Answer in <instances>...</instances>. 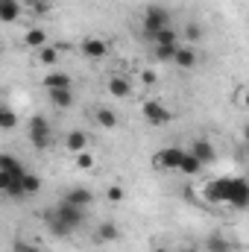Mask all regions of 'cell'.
<instances>
[{
  "mask_svg": "<svg viewBox=\"0 0 249 252\" xmlns=\"http://www.w3.org/2000/svg\"><path fill=\"white\" fill-rule=\"evenodd\" d=\"M44 91H59V88H70V73L64 70H47L44 79H41Z\"/></svg>",
  "mask_w": 249,
  "mask_h": 252,
  "instance_id": "ba28073f",
  "label": "cell"
},
{
  "mask_svg": "<svg viewBox=\"0 0 249 252\" xmlns=\"http://www.w3.org/2000/svg\"><path fill=\"white\" fill-rule=\"evenodd\" d=\"M179 47L182 44H153V56L158 59V62H170L176 59V53H179Z\"/></svg>",
  "mask_w": 249,
  "mask_h": 252,
  "instance_id": "603a6c76",
  "label": "cell"
},
{
  "mask_svg": "<svg viewBox=\"0 0 249 252\" xmlns=\"http://www.w3.org/2000/svg\"><path fill=\"white\" fill-rule=\"evenodd\" d=\"M244 144H249V124H244Z\"/></svg>",
  "mask_w": 249,
  "mask_h": 252,
  "instance_id": "836d02e7",
  "label": "cell"
},
{
  "mask_svg": "<svg viewBox=\"0 0 249 252\" xmlns=\"http://www.w3.org/2000/svg\"><path fill=\"white\" fill-rule=\"evenodd\" d=\"M187 150H190V153H193V156H196V158H199L202 164H211V161L217 158V153H214V144H211V141H205V138L193 141V144H190Z\"/></svg>",
  "mask_w": 249,
  "mask_h": 252,
  "instance_id": "7c38bea8",
  "label": "cell"
},
{
  "mask_svg": "<svg viewBox=\"0 0 249 252\" xmlns=\"http://www.w3.org/2000/svg\"><path fill=\"white\" fill-rule=\"evenodd\" d=\"M50 41H47V30H41V27H32V30H27L24 32V47H30V50H41V47H47Z\"/></svg>",
  "mask_w": 249,
  "mask_h": 252,
  "instance_id": "8fae6325",
  "label": "cell"
},
{
  "mask_svg": "<svg viewBox=\"0 0 249 252\" xmlns=\"http://www.w3.org/2000/svg\"><path fill=\"white\" fill-rule=\"evenodd\" d=\"M24 9H30L32 15L44 18V15L50 12V0H24Z\"/></svg>",
  "mask_w": 249,
  "mask_h": 252,
  "instance_id": "4316f807",
  "label": "cell"
},
{
  "mask_svg": "<svg viewBox=\"0 0 249 252\" xmlns=\"http://www.w3.org/2000/svg\"><path fill=\"white\" fill-rule=\"evenodd\" d=\"M15 126H18L15 109H12V106H3V109H0V129H3V132H12Z\"/></svg>",
  "mask_w": 249,
  "mask_h": 252,
  "instance_id": "d4e9b609",
  "label": "cell"
},
{
  "mask_svg": "<svg viewBox=\"0 0 249 252\" xmlns=\"http://www.w3.org/2000/svg\"><path fill=\"white\" fill-rule=\"evenodd\" d=\"M141 118L150 126H164V124H170L173 115H170V109L161 100H144L141 103Z\"/></svg>",
  "mask_w": 249,
  "mask_h": 252,
  "instance_id": "8992f818",
  "label": "cell"
},
{
  "mask_svg": "<svg viewBox=\"0 0 249 252\" xmlns=\"http://www.w3.org/2000/svg\"><path fill=\"white\" fill-rule=\"evenodd\" d=\"M167 27H170V12H167L164 6L153 3V6L144 9V18H141V35H144V38L156 41V35H158L161 30H167Z\"/></svg>",
  "mask_w": 249,
  "mask_h": 252,
  "instance_id": "7a4b0ae2",
  "label": "cell"
},
{
  "mask_svg": "<svg viewBox=\"0 0 249 252\" xmlns=\"http://www.w3.org/2000/svg\"><path fill=\"white\" fill-rule=\"evenodd\" d=\"M106 199H109L112 205H118V202L126 199V190L121 188V185H109V188H106Z\"/></svg>",
  "mask_w": 249,
  "mask_h": 252,
  "instance_id": "f1b7e54d",
  "label": "cell"
},
{
  "mask_svg": "<svg viewBox=\"0 0 249 252\" xmlns=\"http://www.w3.org/2000/svg\"><path fill=\"white\" fill-rule=\"evenodd\" d=\"M141 82H144V85H156V82H158L156 70H141Z\"/></svg>",
  "mask_w": 249,
  "mask_h": 252,
  "instance_id": "1f68e13d",
  "label": "cell"
},
{
  "mask_svg": "<svg viewBox=\"0 0 249 252\" xmlns=\"http://www.w3.org/2000/svg\"><path fill=\"white\" fill-rule=\"evenodd\" d=\"M64 147H67V153H70V156H76V153L88 150V135H85L82 129H70V132H67V138H64Z\"/></svg>",
  "mask_w": 249,
  "mask_h": 252,
  "instance_id": "9a60e30c",
  "label": "cell"
},
{
  "mask_svg": "<svg viewBox=\"0 0 249 252\" xmlns=\"http://www.w3.org/2000/svg\"><path fill=\"white\" fill-rule=\"evenodd\" d=\"M153 44H179V32H176L173 27H167V30H161V32L156 35Z\"/></svg>",
  "mask_w": 249,
  "mask_h": 252,
  "instance_id": "83f0119b",
  "label": "cell"
},
{
  "mask_svg": "<svg viewBox=\"0 0 249 252\" xmlns=\"http://www.w3.org/2000/svg\"><path fill=\"white\" fill-rule=\"evenodd\" d=\"M196 62H199V53L193 50V44L179 47V53H176V59H173V64H176L179 70H193V67H196Z\"/></svg>",
  "mask_w": 249,
  "mask_h": 252,
  "instance_id": "30bf717a",
  "label": "cell"
},
{
  "mask_svg": "<svg viewBox=\"0 0 249 252\" xmlns=\"http://www.w3.org/2000/svg\"><path fill=\"white\" fill-rule=\"evenodd\" d=\"M205 250L208 252H235V244L226 235H208L205 238Z\"/></svg>",
  "mask_w": 249,
  "mask_h": 252,
  "instance_id": "ffe728a7",
  "label": "cell"
},
{
  "mask_svg": "<svg viewBox=\"0 0 249 252\" xmlns=\"http://www.w3.org/2000/svg\"><path fill=\"white\" fill-rule=\"evenodd\" d=\"M79 53L85 59H91V62H103L109 56V41L100 38V35H88V38L79 41Z\"/></svg>",
  "mask_w": 249,
  "mask_h": 252,
  "instance_id": "52a82bcc",
  "label": "cell"
},
{
  "mask_svg": "<svg viewBox=\"0 0 249 252\" xmlns=\"http://www.w3.org/2000/svg\"><path fill=\"white\" fill-rule=\"evenodd\" d=\"M182 158H185V147L170 144V147L156 150V156H153V167H156L158 173H179Z\"/></svg>",
  "mask_w": 249,
  "mask_h": 252,
  "instance_id": "3957f363",
  "label": "cell"
},
{
  "mask_svg": "<svg viewBox=\"0 0 249 252\" xmlns=\"http://www.w3.org/2000/svg\"><path fill=\"white\" fill-rule=\"evenodd\" d=\"M38 190H41V179H38L32 170H27V173H24V193H27V196H35Z\"/></svg>",
  "mask_w": 249,
  "mask_h": 252,
  "instance_id": "484cf974",
  "label": "cell"
},
{
  "mask_svg": "<svg viewBox=\"0 0 249 252\" xmlns=\"http://www.w3.org/2000/svg\"><path fill=\"white\" fill-rule=\"evenodd\" d=\"M47 97H50V103H53V106H56V109H70V106H73V100H76V97H73V88H59V91H47Z\"/></svg>",
  "mask_w": 249,
  "mask_h": 252,
  "instance_id": "ac0fdd59",
  "label": "cell"
},
{
  "mask_svg": "<svg viewBox=\"0 0 249 252\" xmlns=\"http://www.w3.org/2000/svg\"><path fill=\"white\" fill-rule=\"evenodd\" d=\"M0 170H3V173H12V176H24V173H27V167H24L15 156H9V153L0 156Z\"/></svg>",
  "mask_w": 249,
  "mask_h": 252,
  "instance_id": "7402d4cb",
  "label": "cell"
},
{
  "mask_svg": "<svg viewBox=\"0 0 249 252\" xmlns=\"http://www.w3.org/2000/svg\"><path fill=\"white\" fill-rule=\"evenodd\" d=\"M97 241H100V244H118V241H121L118 223H115V220H103V223L97 226Z\"/></svg>",
  "mask_w": 249,
  "mask_h": 252,
  "instance_id": "2e32d148",
  "label": "cell"
},
{
  "mask_svg": "<svg viewBox=\"0 0 249 252\" xmlns=\"http://www.w3.org/2000/svg\"><path fill=\"white\" fill-rule=\"evenodd\" d=\"M59 59H62V50H59V47H53V44H47V47H41V50L35 53V62L44 64V67L59 64Z\"/></svg>",
  "mask_w": 249,
  "mask_h": 252,
  "instance_id": "d6986e66",
  "label": "cell"
},
{
  "mask_svg": "<svg viewBox=\"0 0 249 252\" xmlns=\"http://www.w3.org/2000/svg\"><path fill=\"white\" fill-rule=\"evenodd\" d=\"M64 199H67V202H73V205H79V208H88V205H94V190L70 188L67 193H64Z\"/></svg>",
  "mask_w": 249,
  "mask_h": 252,
  "instance_id": "e0dca14e",
  "label": "cell"
},
{
  "mask_svg": "<svg viewBox=\"0 0 249 252\" xmlns=\"http://www.w3.org/2000/svg\"><path fill=\"white\" fill-rule=\"evenodd\" d=\"M182 35H185V41H187V44H196V41L202 38V27H199V24H187Z\"/></svg>",
  "mask_w": 249,
  "mask_h": 252,
  "instance_id": "f546056e",
  "label": "cell"
},
{
  "mask_svg": "<svg viewBox=\"0 0 249 252\" xmlns=\"http://www.w3.org/2000/svg\"><path fill=\"white\" fill-rule=\"evenodd\" d=\"M94 121H97L100 129H106V132H112V129H118V126H121L118 112H115V109H109V106H100V109L94 112Z\"/></svg>",
  "mask_w": 249,
  "mask_h": 252,
  "instance_id": "9c48e42d",
  "label": "cell"
},
{
  "mask_svg": "<svg viewBox=\"0 0 249 252\" xmlns=\"http://www.w3.org/2000/svg\"><path fill=\"white\" fill-rule=\"evenodd\" d=\"M15 252H41L35 244H30V241H18L15 244Z\"/></svg>",
  "mask_w": 249,
  "mask_h": 252,
  "instance_id": "4dcf8cb0",
  "label": "cell"
},
{
  "mask_svg": "<svg viewBox=\"0 0 249 252\" xmlns=\"http://www.w3.org/2000/svg\"><path fill=\"white\" fill-rule=\"evenodd\" d=\"M238 100H241V106H244V109H249V85H244V88L238 91Z\"/></svg>",
  "mask_w": 249,
  "mask_h": 252,
  "instance_id": "d6a6232c",
  "label": "cell"
},
{
  "mask_svg": "<svg viewBox=\"0 0 249 252\" xmlns=\"http://www.w3.org/2000/svg\"><path fill=\"white\" fill-rule=\"evenodd\" d=\"M202 196L214 205H229L235 211H249V179L244 176H217L205 182Z\"/></svg>",
  "mask_w": 249,
  "mask_h": 252,
  "instance_id": "6da1fadb",
  "label": "cell"
},
{
  "mask_svg": "<svg viewBox=\"0 0 249 252\" xmlns=\"http://www.w3.org/2000/svg\"><path fill=\"white\" fill-rule=\"evenodd\" d=\"M106 88H109V94L118 97V100H126V97L132 94V82H129L126 76H121V73H115V76L106 82Z\"/></svg>",
  "mask_w": 249,
  "mask_h": 252,
  "instance_id": "5bb4252c",
  "label": "cell"
},
{
  "mask_svg": "<svg viewBox=\"0 0 249 252\" xmlns=\"http://www.w3.org/2000/svg\"><path fill=\"white\" fill-rule=\"evenodd\" d=\"M27 135H30V144H32L35 150H50V144H53V132H50V124H47L41 115L30 118Z\"/></svg>",
  "mask_w": 249,
  "mask_h": 252,
  "instance_id": "5b68a950",
  "label": "cell"
},
{
  "mask_svg": "<svg viewBox=\"0 0 249 252\" xmlns=\"http://www.w3.org/2000/svg\"><path fill=\"white\" fill-rule=\"evenodd\" d=\"M44 214L56 217V220L64 223L70 232H76V229L82 226V220H85V208H79V205H73V202H67V199H62V202H59V205H53V208H47Z\"/></svg>",
  "mask_w": 249,
  "mask_h": 252,
  "instance_id": "277c9868",
  "label": "cell"
},
{
  "mask_svg": "<svg viewBox=\"0 0 249 252\" xmlns=\"http://www.w3.org/2000/svg\"><path fill=\"white\" fill-rule=\"evenodd\" d=\"M247 153H249V144H247Z\"/></svg>",
  "mask_w": 249,
  "mask_h": 252,
  "instance_id": "d590c367",
  "label": "cell"
},
{
  "mask_svg": "<svg viewBox=\"0 0 249 252\" xmlns=\"http://www.w3.org/2000/svg\"><path fill=\"white\" fill-rule=\"evenodd\" d=\"M153 252H170V250H167V247H161V244H156V247H153Z\"/></svg>",
  "mask_w": 249,
  "mask_h": 252,
  "instance_id": "e575fe53",
  "label": "cell"
},
{
  "mask_svg": "<svg viewBox=\"0 0 249 252\" xmlns=\"http://www.w3.org/2000/svg\"><path fill=\"white\" fill-rule=\"evenodd\" d=\"M24 15V3L21 0H0V21L3 24H15Z\"/></svg>",
  "mask_w": 249,
  "mask_h": 252,
  "instance_id": "4fadbf2b",
  "label": "cell"
},
{
  "mask_svg": "<svg viewBox=\"0 0 249 252\" xmlns=\"http://www.w3.org/2000/svg\"><path fill=\"white\" fill-rule=\"evenodd\" d=\"M73 167H76V170H94V167H97V156H94V150H82V153H76V156H73Z\"/></svg>",
  "mask_w": 249,
  "mask_h": 252,
  "instance_id": "cb8c5ba5",
  "label": "cell"
},
{
  "mask_svg": "<svg viewBox=\"0 0 249 252\" xmlns=\"http://www.w3.org/2000/svg\"><path fill=\"white\" fill-rule=\"evenodd\" d=\"M202 167H205V164H202V161H199V158H196V156L185 147V158H182L179 173H185V176H196V173H202Z\"/></svg>",
  "mask_w": 249,
  "mask_h": 252,
  "instance_id": "44dd1931",
  "label": "cell"
}]
</instances>
